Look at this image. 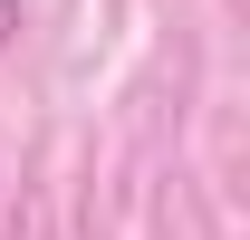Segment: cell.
<instances>
[{"instance_id": "1", "label": "cell", "mask_w": 250, "mask_h": 240, "mask_svg": "<svg viewBox=\"0 0 250 240\" xmlns=\"http://www.w3.org/2000/svg\"><path fill=\"white\" fill-rule=\"evenodd\" d=\"M10 39H20V0H0V48H10Z\"/></svg>"}]
</instances>
